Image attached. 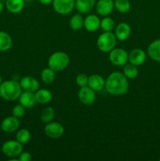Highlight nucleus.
Here are the masks:
<instances>
[{"mask_svg": "<svg viewBox=\"0 0 160 161\" xmlns=\"http://www.w3.org/2000/svg\"><path fill=\"white\" fill-rule=\"evenodd\" d=\"M104 87L107 92L111 95H122L129 90L128 79L122 72H113L105 80Z\"/></svg>", "mask_w": 160, "mask_h": 161, "instance_id": "1", "label": "nucleus"}, {"mask_svg": "<svg viewBox=\"0 0 160 161\" xmlns=\"http://www.w3.org/2000/svg\"><path fill=\"white\" fill-rule=\"evenodd\" d=\"M20 82L14 80L3 81L0 85V97L8 102L17 100L22 93Z\"/></svg>", "mask_w": 160, "mask_h": 161, "instance_id": "2", "label": "nucleus"}, {"mask_svg": "<svg viewBox=\"0 0 160 161\" xmlns=\"http://www.w3.org/2000/svg\"><path fill=\"white\" fill-rule=\"evenodd\" d=\"M70 58L65 52L56 51L52 53L48 59V66L55 72H60L68 66Z\"/></svg>", "mask_w": 160, "mask_h": 161, "instance_id": "3", "label": "nucleus"}, {"mask_svg": "<svg viewBox=\"0 0 160 161\" xmlns=\"http://www.w3.org/2000/svg\"><path fill=\"white\" fill-rule=\"evenodd\" d=\"M117 39L112 31H104L99 36L97 40V46L99 50L104 53H109L115 47Z\"/></svg>", "mask_w": 160, "mask_h": 161, "instance_id": "4", "label": "nucleus"}, {"mask_svg": "<svg viewBox=\"0 0 160 161\" xmlns=\"http://www.w3.org/2000/svg\"><path fill=\"white\" fill-rule=\"evenodd\" d=\"M3 154L9 158L19 157L23 151V146L17 140H8L2 146Z\"/></svg>", "mask_w": 160, "mask_h": 161, "instance_id": "5", "label": "nucleus"}, {"mask_svg": "<svg viewBox=\"0 0 160 161\" xmlns=\"http://www.w3.org/2000/svg\"><path fill=\"white\" fill-rule=\"evenodd\" d=\"M129 53L122 48H115L109 52L108 59L110 62L115 66H124L128 61Z\"/></svg>", "mask_w": 160, "mask_h": 161, "instance_id": "6", "label": "nucleus"}, {"mask_svg": "<svg viewBox=\"0 0 160 161\" xmlns=\"http://www.w3.org/2000/svg\"><path fill=\"white\" fill-rule=\"evenodd\" d=\"M75 0H53L52 5L55 12L61 15H67L75 8Z\"/></svg>", "mask_w": 160, "mask_h": 161, "instance_id": "7", "label": "nucleus"}, {"mask_svg": "<svg viewBox=\"0 0 160 161\" xmlns=\"http://www.w3.org/2000/svg\"><path fill=\"white\" fill-rule=\"evenodd\" d=\"M44 131L48 138L56 139L61 138L64 135V128L60 123L51 121L48 124H45Z\"/></svg>", "mask_w": 160, "mask_h": 161, "instance_id": "8", "label": "nucleus"}, {"mask_svg": "<svg viewBox=\"0 0 160 161\" xmlns=\"http://www.w3.org/2000/svg\"><path fill=\"white\" fill-rule=\"evenodd\" d=\"M78 98L83 105H92L96 100V93L93 90L88 86L80 87L78 92Z\"/></svg>", "mask_w": 160, "mask_h": 161, "instance_id": "9", "label": "nucleus"}, {"mask_svg": "<svg viewBox=\"0 0 160 161\" xmlns=\"http://www.w3.org/2000/svg\"><path fill=\"white\" fill-rule=\"evenodd\" d=\"M96 11L102 17L108 16L115 8L114 0H98L95 5Z\"/></svg>", "mask_w": 160, "mask_h": 161, "instance_id": "10", "label": "nucleus"}, {"mask_svg": "<svg viewBox=\"0 0 160 161\" xmlns=\"http://www.w3.org/2000/svg\"><path fill=\"white\" fill-rule=\"evenodd\" d=\"M20 127V120L13 116L5 118L1 123V129L6 133H13L18 130Z\"/></svg>", "mask_w": 160, "mask_h": 161, "instance_id": "11", "label": "nucleus"}, {"mask_svg": "<svg viewBox=\"0 0 160 161\" xmlns=\"http://www.w3.org/2000/svg\"><path fill=\"white\" fill-rule=\"evenodd\" d=\"M20 85L24 91L35 93L39 89V83L35 78L32 76H24L20 80Z\"/></svg>", "mask_w": 160, "mask_h": 161, "instance_id": "12", "label": "nucleus"}, {"mask_svg": "<svg viewBox=\"0 0 160 161\" xmlns=\"http://www.w3.org/2000/svg\"><path fill=\"white\" fill-rule=\"evenodd\" d=\"M146 60V53L141 49H134L129 53L128 61L133 65H141L144 63Z\"/></svg>", "mask_w": 160, "mask_h": 161, "instance_id": "13", "label": "nucleus"}, {"mask_svg": "<svg viewBox=\"0 0 160 161\" xmlns=\"http://www.w3.org/2000/svg\"><path fill=\"white\" fill-rule=\"evenodd\" d=\"M83 27L89 32H95L100 27V19L95 14H89L84 19Z\"/></svg>", "mask_w": 160, "mask_h": 161, "instance_id": "14", "label": "nucleus"}, {"mask_svg": "<svg viewBox=\"0 0 160 161\" xmlns=\"http://www.w3.org/2000/svg\"><path fill=\"white\" fill-rule=\"evenodd\" d=\"M18 100L20 105H23L25 108H33L37 103L35 93L29 92V91H22Z\"/></svg>", "mask_w": 160, "mask_h": 161, "instance_id": "15", "label": "nucleus"}, {"mask_svg": "<svg viewBox=\"0 0 160 161\" xmlns=\"http://www.w3.org/2000/svg\"><path fill=\"white\" fill-rule=\"evenodd\" d=\"M131 34V28L125 22H121L116 26L115 36L119 41H125Z\"/></svg>", "mask_w": 160, "mask_h": 161, "instance_id": "16", "label": "nucleus"}, {"mask_svg": "<svg viewBox=\"0 0 160 161\" xmlns=\"http://www.w3.org/2000/svg\"><path fill=\"white\" fill-rule=\"evenodd\" d=\"M87 86L93 90L94 91H100L104 87L105 80L101 75H97V74H93L89 76Z\"/></svg>", "mask_w": 160, "mask_h": 161, "instance_id": "17", "label": "nucleus"}, {"mask_svg": "<svg viewBox=\"0 0 160 161\" xmlns=\"http://www.w3.org/2000/svg\"><path fill=\"white\" fill-rule=\"evenodd\" d=\"M96 0H75V8L79 14H87L94 8Z\"/></svg>", "mask_w": 160, "mask_h": 161, "instance_id": "18", "label": "nucleus"}, {"mask_svg": "<svg viewBox=\"0 0 160 161\" xmlns=\"http://www.w3.org/2000/svg\"><path fill=\"white\" fill-rule=\"evenodd\" d=\"M35 96L37 103L42 104V105L50 102L53 98V94H52L51 91L45 89V88L37 90L35 92Z\"/></svg>", "mask_w": 160, "mask_h": 161, "instance_id": "19", "label": "nucleus"}, {"mask_svg": "<svg viewBox=\"0 0 160 161\" xmlns=\"http://www.w3.org/2000/svg\"><path fill=\"white\" fill-rule=\"evenodd\" d=\"M147 54L153 61L160 62V39L153 41L148 46Z\"/></svg>", "mask_w": 160, "mask_h": 161, "instance_id": "20", "label": "nucleus"}, {"mask_svg": "<svg viewBox=\"0 0 160 161\" xmlns=\"http://www.w3.org/2000/svg\"><path fill=\"white\" fill-rule=\"evenodd\" d=\"M24 0H6V7L11 14H19L24 7Z\"/></svg>", "mask_w": 160, "mask_h": 161, "instance_id": "21", "label": "nucleus"}, {"mask_svg": "<svg viewBox=\"0 0 160 161\" xmlns=\"http://www.w3.org/2000/svg\"><path fill=\"white\" fill-rule=\"evenodd\" d=\"M13 45V39L7 32L0 31V51L6 52L10 50Z\"/></svg>", "mask_w": 160, "mask_h": 161, "instance_id": "22", "label": "nucleus"}, {"mask_svg": "<svg viewBox=\"0 0 160 161\" xmlns=\"http://www.w3.org/2000/svg\"><path fill=\"white\" fill-rule=\"evenodd\" d=\"M83 24H84V19L79 13L74 14L69 20V26L73 31H79L80 29H82Z\"/></svg>", "mask_w": 160, "mask_h": 161, "instance_id": "23", "label": "nucleus"}, {"mask_svg": "<svg viewBox=\"0 0 160 161\" xmlns=\"http://www.w3.org/2000/svg\"><path fill=\"white\" fill-rule=\"evenodd\" d=\"M138 69L136 65H133L132 64H125L123 67V72L122 73L124 74L125 77L128 80H133L138 75Z\"/></svg>", "mask_w": 160, "mask_h": 161, "instance_id": "24", "label": "nucleus"}, {"mask_svg": "<svg viewBox=\"0 0 160 161\" xmlns=\"http://www.w3.org/2000/svg\"><path fill=\"white\" fill-rule=\"evenodd\" d=\"M41 80L45 84H50L55 80V72L50 67L45 68L41 72Z\"/></svg>", "mask_w": 160, "mask_h": 161, "instance_id": "25", "label": "nucleus"}, {"mask_svg": "<svg viewBox=\"0 0 160 161\" xmlns=\"http://www.w3.org/2000/svg\"><path fill=\"white\" fill-rule=\"evenodd\" d=\"M31 133L28 129L22 128L17 130V132L16 133V140H17L22 145L26 144L31 139Z\"/></svg>", "mask_w": 160, "mask_h": 161, "instance_id": "26", "label": "nucleus"}, {"mask_svg": "<svg viewBox=\"0 0 160 161\" xmlns=\"http://www.w3.org/2000/svg\"><path fill=\"white\" fill-rule=\"evenodd\" d=\"M55 116V110L52 107H46L41 113V120L44 124L51 122Z\"/></svg>", "mask_w": 160, "mask_h": 161, "instance_id": "27", "label": "nucleus"}, {"mask_svg": "<svg viewBox=\"0 0 160 161\" xmlns=\"http://www.w3.org/2000/svg\"><path fill=\"white\" fill-rule=\"evenodd\" d=\"M114 5L115 8L122 14L127 13L131 7L130 2L129 0H115Z\"/></svg>", "mask_w": 160, "mask_h": 161, "instance_id": "28", "label": "nucleus"}, {"mask_svg": "<svg viewBox=\"0 0 160 161\" xmlns=\"http://www.w3.org/2000/svg\"><path fill=\"white\" fill-rule=\"evenodd\" d=\"M114 27L115 21L111 17L106 16L102 20H100V28L103 30V31H111L114 29Z\"/></svg>", "mask_w": 160, "mask_h": 161, "instance_id": "29", "label": "nucleus"}, {"mask_svg": "<svg viewBox=\"0 0 160 161\" xmlns=\"http://www.w3.org/2000/svg\"><path fill=\"white\" fill-rule=\"evenodd\" d=\"M25 113V108L20 104H18V105H16L12 109V116H15V117L21 118L22 116L24 115Z\"/></svg>", "mask_w": 160, "mask_h": 161, "instance_id": "30", "label": "nucleus"}, {"mask_svg": "<svg viewBox=\"0 0 160 161\" xmlns=\"http://www.w3.org/2000/svg\"><path fill=\"white\" fill-rule=\"evenodd\" d=\"M88 79L89 76L84 73H80L78 74L76 76V84L78 85L79 87H83V86H87L88 84Z\"/></svg>", "mask_w": 160, "mask_h": 161, "instance_id": "31", "label": "nucleus"}, {"mask_svg": "<svg viewBox=\"0 0 160 161\" xmlns=\"http://www.w3.org/2000/svg\"><path fill=\"white\" fill-rule=\"evenodd\" d=\"M31 160H32L31 154L28 152H23L22 151L21 153L19 155L18 160L20 161H30Z\"/></svg>", "mask_w": 160, "mask_h": 161, "instance_id": "32", "label": "nucleus"}, {"mask_svg": "<svg viewBox=\"0 0 160 161\" xmlns=\"http://www.w3.org/2000/svg\"><path fill=\"white\" fill-rule=\"evenodd\" d=\"M39 3H41V4L46 6V5L51 4V3H53V0H39Z\"/></svg>", "mask_w": 160, "mask_h": 161, "instance_id": "33", "label": "nucleus"}, {"mask_svg": "<svg viewBox=\"0 0 160 161\" xmlns=\"http://www.w3.org/2000/svg\"><path fill=\"white\" fill-rule=\"evenodd\" d=\"M3 9H4V5H3V3L0 1V14L3 13Z\"/></svg>", "mask_w": 160, "mask_h": 161, "instance_id": "34", "label": "nucleus"}, {"mask_svg": "<svg viewBox=\"0 0 160 161\" xmlns=\"http://www.w3.org/2000/svg\"><path fill=\"white\" fill-rule=\"evenodd\" d=\"M24 3H31L32 0H24Z\"/></svg>", "mask_w": 160, "mask_h": 161, "instance_id": "35", "label": "nucleus"}, {"mask_svg": "<svg viewBox=\"0 0 160 161\" xmlns=\"http://www.w3.org/2000/svg\"><path fill=\"white\" fill-rule=\"evenodd\" d=\"M3 78H2V76H1V75H0V85H1V83H3Z\"/></svg>", "mask_w": 160, "mask_h": 161, "instance_id": "36", "label": "nucleus"}, {"mask_svg": "<svg viewBox=\"0 0 160 161\" xmlns=\"http://www.w3.org/2000/svg\"><path fill=\"white\" fill-rule=\"evenodd\" d=\"M159 160H160V159H159Z\"/></svg>", "mask_w": 160, "mask_h": 161, "instance_id": "37", "label": "nucleus"}]
</instances>
